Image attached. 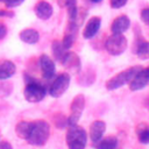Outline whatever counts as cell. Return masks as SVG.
I'll return each instance as SVG.
<instances>
[{
  "instance_id": "obj_1",
  "label": "cell",
  "mask_w": 149,
  "mask_h": 149,
  "mask_svg": "<svg viewBox=\"0 0 149 149\" xmlns=\"http://www.w3.org/2000/svg\"><path fill=\"white\" fill-rule=\"evenodd\" d=\"M50 134V126L44 120H37L33 122L30 134L27 139V141L33 146H43Z\"/></svg>"
},
{
  "instance_id": "obj_2",
  "label": "cell",
  "mask_w": 149,
  "mask_h": 149,
  "mask_svg": "<svg viewBox=\"0 0 149 149\" xmlns=\"http://www.w3.org/2000/svg\"><path fill=\"white\" fill-rule=\"evenodd\" d=\"M86 132L77 126H69L68 133H66V143L69 149H85L86 146Z\"/></svg>"
},
{
  "instance_id": "obj_3",
  "label": "cell",
  "mask_w": 149,
  "mask_h": 149,
  "mask_svg": "<svg viewBox=\"0 0 149 149\" xmlns=\"http://www.w3.org/2000/svg\"><path fill=\"white\" fill-rule=\"evenodd\" d=\"M142 68L141 66H133V68H129L118 74H115L114 77H112L111 79H108L106 81V88L107 90H116L121 86H123L125 84L129 83L132 80V78L136 74L137 71H140Z\"/></svg>"
},
{
  "instance_id": "obj_4",
  "label": "cell",
  "mask_w": 149,
  "mask_h": 149,
  "mask_svg": "<svg viewBox=\"0 0 149 149\" xmlns=\"http://www.w3.org/2000/svg\"><path fill=\"white\" fill-rule=\"evenodd\" d=\"M105 48L113 56L121 55L127 49V38L122 34H112L106 40Z\"/></svg>"
},
{
  "instance_id": "obj_5",
  "label": "cell",
  "mask_w": 149,
  "mask_h": 149,
  "mask_svg": "<svg viewBox=\"0 0 149 149\" xmlns=\"http://www.w3.org/2000/svg\"><path fill=\"white\" fill-rule=\"evenodd\" d=\"M24 98L30 102H38L45 97V88L37 81H30L24 88Z\"/></svg>"
},
{
  "instance_id": "obj_6",
  "label": "cell",
  "mask_w": 149,
  "mask_h": 149,
  "mask_svg": "<svg viewBox=\"0 0 149 149\" xmlns=\"http://www.w3.org/2000/svg\"><path fill=\"white\" fill-rule=\"evenodd\" d=\"M69 84H70V76L68 73H62V74L57 76L56 79L50 85V88H49L50 95L54 98L61 97L68 90Z\"/></svg>"
},
{
  "instance_id": "obj_7",
  "label": "cell",
  "mask_w": 149,
  "mask_h": 149,
  "mask_svg": "<svg viewBox=\"0 0 149 149\" xmlns=\"http://www.w3.org/2000/svg\"><path fill=\"white\" fill-rule=\"evenodd\" d=\"M85 107V98L83 94H78L71 104V114L68 119V125L69 126H73L77 125V122L79 121V118L84 111Z\"/></svg>"
},
{
  "instance_id": "obj_8",
  "label": "cell",
  "mask_w": 149,
  "mask_h": 149,
  "mask_svg": "<svg viewBox=\"0 0 149 149\" xmlns=\"http://www.w3.org/2000/svg\"><path fill=\"white\" fill-rule=\"evenodd\" d=\"M149 84V66L146 69H141L136 72V74L129 81V88L132 91L142 90L144 86Z\"/></svg>"
},
{
  "instance_id": "obj_9",
  "label": "cell",
  "mask_w": 149,
  "mask_h": 149,
  "mask_svg": "<svg viewBox=\"0 0 149 149\" xmlns=\"http://www.w3.org/2000/svg\"><path fill=\"white\" fill-rule=\"evenodd\" d=\"M40 66L42 74L45 79H50L55 74V63L47 55H42L40 57Z\"/></svg>"
},
{
  "instance_id": "obj_10",
  "label": "cell",
  "mask_w": 149,
  "mask_h": 149,
  "mask_svg": "<svg viewBox=\"0 0 149 149\" xmlns=\"http://www.w3.org/2000/svg\"><path fill=\"white\" fill-rule=\"evenodd\" d=\"M106 130V125L104 121L101 120H95L94 122H92L91 127H90V136L93 143H97L98 141H100L102 139V135Z\"/></svg>"
},
{
  "instance_id": "obj_11",
  "label": "cell",
  "mask_w": 149,
  "mask_h": 149,
  "mask_svg": "<svg viewBox=\"0 0 149 149\" xmlns=\"http://www.w3.org/2000/svg\"><path fill=\"white\" fill-rule=\"evenodd\" d=\"M130 26V20L128 19V16L126 15H120L118 17L114 19V21L112 22L111 29L113 34H122L123 31H126Z\"/></svg>"
},
{
  "instance_id": "obj_12",
  "label": "cell",
  "mask_w": 149,
  "mask_h": 149,
  "mask_svg": "<svg viewBox=\"0 0 149 149\" xmlns=\"http://www.w3.org/2000/svg\"><path fill=\"white\" fill-rule=\"evenodd\" d=\"M99 28H100V19L97 16H93L92 19L88 20V22L84 28V31H83L84 38H92L98 33Z\"/></svg>"
},
{
  "instance_id": "obj_13",
  "label": "cell",
  "mask_w": 149,
  "mask_h": 149,
  "mask_svg": "<svg viewBox=\"0 0 149 149\" xmlns=\"http://www.w3.org/2000/svg\"><path fill=\"white\" fill-rule=\"evenodd\" d=\"M35 14L42 20H48L52 15V7L47 1H40L35 6Z\"/></svg>"
},
{
  "instance_id": "obj_14",
  "label": "cell",
  "mask_w": 149,
  "mask_h": 149,
  "mask_svg": "<svg viewBox=\"0 0 149 149\" xmlns=\"http://www.w3.org/2000/svg\"><path fill=\"white\" fill-rule=\"evenodd\" d=\"M61 62L66 68L76 69L77 71L80 70V61H79V58H78V56L76 54H72V52H68L66 51V54L64 55V57H63V59Z\"/></svg>"
},
{
  "instance_id": "obj_15",
  "label": "cell",
  "mask_w": 149,
  "mask_h": 149,
  "mask_svg": "<svg viewBox=\"0 0 149 149\" xmlns=\"http://www.w3.org/2000/svg\"><path fill=\"white\" fill-rule=\"evenodd\" d=\"M15 73V65L10 61H1L0 62V79L5 80L12 77Z\"/></svg>"
},
{
  "instance_id": "obj_16",
  "label": "cell",
  "mask_w": 149,
  "mask_h": 149,
  "mask_svg": "<svg viewBox=\"0 0 149 149\" xmlns=\"http://www.w3.org/2000/svg\"><path fill=\"white\" fill-rule=\"evenodd\" d=\"M20 38L24 42V43H28V44H34L38 41L40 38V35L35 30V29H24L20 33Z\"/></svg>"
},
{
  "instance_id": "obj_17",
  "label": "cell",
  "mask_w": 149,
  "mask_h": 149,
  "mask_svg": "<svg viewBox=\"0 0 149 149\" xmlns=\"http://www.w3.org/2000/svg\"><path fill=\"white\" fill-rule=\"evenodd\" d=\"M95 149H115L118 146V139L115 136H108L105 139H101L97 143H93Z\"/></svg>"
},
{
  "instance_id": "obj_18",
  "label": "cell",
  "mask_w": 149,
  "mask_h": 149,
  "mask_svg": "<svg viewBox=\"0 0 149 149\" xmlns=\"http://www.w3.org/2000/svg\"><path fill=\"white\" fill-rule=\"evenodd\" d=\"M31 126H33V122H28V121H20L16 127H15V132L17 134L19 137L21 139H24L27 140L29 134H30V130H31Z\"/></svg>"
},
{
  "instance_id": "obj_19",
  "label": "cell",
  "mask_w": 149,
  "mask_h": 149,
  "mask_svg": "<svg viewBox=\"0 0 149 149\" xmlns=\"http://www.w3.org/2000/svg\"><path fill=\"white\" fill-rule=\"evenodd\" d=\"M65 5L68 8V14H69V19L70 22H74L77 19V0H65Z\"/></svg>"
},
{
  "instance_id": "obj_20",
  "label": "cell",
  "mask_w": 149,
  "mask_h": 149,
  "mask_svg": "<svg viewBox=\"0 0 149 149\" xmlns=\"http://www.w3.org/2000/svg\"><path fill=\"white\" fill-rule=\"evenodd\" d=\"M52 54H54L55 58H56L57 61L61 62V61L63 59L64 55L66 54V49H64V47L62 45L61 42L55 41V42L52 43Z\"/></svg>"
},
{
  "instance_id": "obj_21",
  "label": "cell",
  "mask_w": 149,
  "mask_h": 149,
  "mask_svg": "<svg viewBox=\"0 0 149 149\" xmlns=\"http://www.w3.org/2000/svg\"><path fill=\"white\" fill-rule=\"evenodd\" d=\"M136 55L141 58V59H148L149 58V42H141L137 45L136 49Z\"/></svg>"
},
{
  "instance_id": "obj_22",
  "label": "cell",
  "mask_w": 149,
  "mask_h": 149,
  "mask_svg": "<svg viewBox=\"0 0 149 149\" xmlns=\"http://www.w3.org/2000/svg\"><path fill=\"white\" fill-rule=\"evenodd\" d=\"M137 139L143 144L149 143V127L141 128V130L137 133Z\"/></svg>"
},
{
  "instance_id": "obj_23",
  "label": "cell",
  "mask_w": 149,
  "mask_h": 149,
  "mask_svg": "<svg viewBox=\"0 0 149 149\" xmlns=\"http://www.w3.org/2000/svg\"><path fill=\"white\" fill-rule=\"evenodd\" d=\"M127 3V0H111V7L112 8H121Z\"/></svg>"
},
{
  "instance_id": "obj_24",
  "label": "cell",
  "mask_w": 149,
  "mask_h": 149,
  "mask_svg": "<svg viewBox=\"0 0 149 149\" xmlns=\"http://www.w3.org/2000/svg\"><path fill=\"white\" fill-rule=\"evenodd\" d=\"M141 19L146 24H149V8H143L141 10Z\"/></svg>"
},
{
  "instance_id": "obj_25",
  "label": "cell",
  "mask_w": 149,
  "mask_h": 149,
  "mask_svg": "<svg viewBox=\"0 0 149 149\" xmlns=\"http://www.w3.org/2000/svg\"><path fill=\"white\" fill-rule=\"evenodd\" d=\"M7 7H17L20 6L24 0H3Z\"/></svg>"
},
{
  "instance_id": "obj_26",
  "label": "cell",
  "mask_w": 149,
  "mask_h": 149,
  "mask_svg": "<svg viewBox=\"0 0 149 149\" xmlns=\"http://www.w3.org/2000/svg\"><path fill=\"white\" fill-rule=\"evenodd\" d=\"M6 34H7V28H6V26L2 24V23H0V40L3 38V37L6 36Z\"/></svg>"
},
{
  "instance_id": "obj_27",
  "label": "cell",
  "mask_w": 149,
  "mask_h": 149,
  "mask_svg": "<svg viewBox=\"0 0 149 149\" xmlns=\"http://www.w3.org/2000/svg\"><path fill=\"white\" fill-rule=\"evenodd\" d=\"M0 149H13V148L9 142L3 141V142H0Z\"/></svg>"
},
{
  "instance_id": "obj_28",
  "label": "cell",
  "mask_w": 149,
  "mask_h": 149,
  "mask_svg": "<svg viewBox=\"0 0 149 149\" xmlns=\"http://www.w3.org/2000/svg\"><path fill=\"white\" fill-rule=\"evenodd\" d=\"M9 14H10V13H7V12L0 9V16H6V15H9Z\"/></svg>"
},
{
  "instance_id": "obj_29",
  "label": "cell",
  "mask_w": 149,
  "mask_h": 149,
  "mask_svg": "<svg viewBox=\"0 0 149 149\" xmlns=\"http://www.w3.org/2000/svg\"><path fill=\"white\" fill-rule=\"evenodd\" d=\"M144 106H146V107L149 109V97L146 99V101H144Z\"/></svg>"
},
{
  "instance_id": "obj_30",
  "label": "cell",
  "mask_w": 149,
  "mask_h": 149,
  "mask_svg": "<svg viewBox=\"0 0 149 149\" xmlns=\"http://www.w3.org/2000/svg\"><path fill=\"white\" fill-rule=\"evenodd\" d=\"M90 1H92V2H100V1H102V0H90Z\"/></svg>"
},
{
  "instance_id": "obj_31",
  "label": "cell",
  "mask_w": 149,
  "mask_h": 149,
  "mask_svg": "<svg viewBox=\"0 0 149 149\" xmlns=\"http://www.w3.org/2000/svg\"><path fill=\"white\" fill-rule=\"evenodd\" d=\"M0 1H3V0H0Z\"/></svg>"
}]
</instances>
